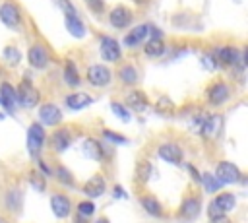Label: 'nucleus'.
Returning a JSON list of instances; mask_svg holds the SVG:
<instances>
[{
	"label": "nucleus",
	"mask_w": 248,
	"mask_h": 223,
	"mask_svg": "<svg viewBox=\"0 0 248 223\" xmlns=\"http://www.w3.org/2000/svg\"><path fill=\"white\" fill-rule=\"evenodd\" d=\"M46 142V134H45V126H41L39 122H31L27 128V153L33 159H39L43 153Z\"/></svg>",
	"instance_id": "obj_1"
},
{
	"label": "nucleus",
	"mask_w": 248,
	"mask_h": 223,
	"mask_svg": "<svg viewBox=\"0 0 248 223\" xmlns=\"http://www.w3.org/2000/svg\"><path fill=\"white\" fill-rule=\"evenodd\" d=\"M213 176L221 182V184H236L242 178V171L232 163V161H219L215 167Z\"/></svg>",
	"instance_id": "obj_2"
},
{
	"label": "nucleus",
	"mask_w": 248,
	"mask_h": 223,
	"mask_svg": "<svg viewBox=\"0 0 248 223\" xmlns=\"http://www.w3.org/2000/svg\"><path fill=\"white\" fill-rule=\"evenodd\" d=\"M16 93H17V103L25 109H33L37 107V103L41 101V93L39 89L29 81V80H23L17 87H16Z\"/></svg>",
	"instance_id": "obj_3"
},
{
	"label": "nucleus",
	"mask_w": 248,
	"mask_h": 223,
	"mask_svg": "<svg viewBox=\"0 0 248 223\" xmlns=\"http://www.w3.org/2000/svg\"><path fill=\"white\" fill-rule=\"evenodd\" d=\"M205 97H207V103H209V105L221 107V105H225V103L229 101V97H231V85H229L225 80H217V81H213V83L207 87Z\"/></svg>",
	"instance_id": "obj_4"
},
{
	"label": "nucleus",
	"mask_w": 248,
	"mask_h": 223,
	"mask_svg": "<svg viewBox=\"0 0 248 223\" xmlns=\"http://www.w3.org/2000/svg\"><path fill=\"white\" fill-rule=\"evenodd\" d=\"M0 21L10 29H19L21 25V10L16 2L4 0L0 2Z\"/></svg>",
	"instance_id": "obj_5"
},
{
	"label": "nucleus",
	"mask_w": 248,
	"mask_h": 223,
	"mask_svg": "<svg viewBox=\"0 0 248 223\" xmlns=\"http://www.w3.org/2000/svg\"><path fill=\"white\" fill-rule=\"evenodd\" d=\"M99 54L105 62H118L122 58V48H120V43L114 39V37H101V45H99Z\"/></svg>",
	"instance_id": "obj_6"
},
{
	"label": "nucleus",
	"mask_w": 248,
	"mask_h": 223,
	"mask_svg": "<svg viewBox=\"0 0 248 223\" xmlns=\"http://www.w3.org/2000/svg\"><path fill=\"white\" fill-rule=\"evenodd\" d=\"M85 76H87V81H89L91 85H95V87H105V85H108L110 80H112V72H110V68L105 66V64H91V66L87 68Z\"/></svg>",
	"instance_id": "obj_7"
},
{
	"label": "nucleus",
	"mask_w": 248,
	"mask_h": 223,
	"mask_svg": "<svg viewBox=\"0 0 248 223\" xmlns=\"http://www.w3.org/2000/svg\"><path fill=\"white\" fill-rule=\"evenodd\" d=\"M62 122V111L54 103H43L39 107V124L41 126H58Z\"/></svg>",
	"instance_id": "obj_8"
},
{
	"label": "nucleus",
	"mask_w": 248,
	"mask_h": 223,
	"mask_svg": "<svg viewBox=\"0 0 248 223\" xmlns=\"http://www.w3.org/2000/svg\"><path fill=\"white\" fill-rule=\"evenodd\" d=\"M134 19V12L128 8V6H114L110 12H108V21L114 29H126Z\"/></svg>",
	"instance_id": "obj_9"
},
{
	"label": "nucleus",
	"mask_w": 248,
	"mask_h": 223,
	"mask_svg": "<svg viewBox=\"0 0 248 223\" xmlns=\"http://www.w3.org/2000/svg\"><path fill=\"white\" fill-rule=\"evenodd\" d=\"M27 62H29V66H33V68H37V70L45 68V66L50 62V52H48V48H46L45 45H41V43H33V45L29 47V50H27Z\"/></svg>",
	"instance_id": "obj_10"
},
{
	"label": "nucleus",
	"mask_w": 248,
	"mask_h": 223,
	"mask_svg": "<svg viewBox=\"0 0 248 223\" xmlns=\"http://www.w3.org/2000/svg\"><path fill=\"white\" fill-rule=\"evenodd\" d=\"M72 142H74V134H72V128H68V126L56 128L50 136V147L56 153H64L72 145Z\"/></svg>",
	"instance_id": "obj_11"
},
{
	"label": "nucleus",
	"mask_w": 248,
	"mask_h": 223,
	"mask_svg": "<svg viewBox=\"0 0 248 223\" xmlns=\"http://www.w3.org/2000/svg\"><path fill=\"white\" fill-rule=\"evenodd\" d=\"M157 153H159V157L163 161H167L170 165H180L182 159H184V149L176 142H165V143H161L159 149H157Z\"/></svg>",
	"instance_id": "obj_12"
},
{
	"label": "nucleus",
	"mask_w": 248,
	"mask_h": 223,
	"mask_svg": "<svg viewBox=\"0 0 248 223\" xmlns=\"http://www.w3.org/2000/svg\"><path fill=\"white\" fill-rule=\"evenodd\" d=\"M221 128H223V116L221 114H209V116L203 118L198 134L202 138H205V140H215L219 136Z\"/></svg>",
	"instance_id": "obj_13"
},
{
	"label": "nucleus",
	"mask_w": 248,
	"mask_h": 223,
	"mask_svg": "<svg viewBox=\"0 0 248 223\" xmlns=\"http://www.w3.org/2000/svg\"><path fill=\"white\" fill-rule=\"evenodd\" d=\"M50 209L58 219H66L72 213V202H70V198L66 194L56 192V194L50 196Z\"/></svg>",
	"instance_id": "obj_14"
},
{
	"label": "nucleus",
	"mask_w": 248,
	"mask_h": 223,
	"mask_svg": "<svg viewBox=\"0 0 248 223\" xmlns=\"http://www.w3.org/2000/svg\"><path fill=\"white\" fill-rule=\"evenodd\" d=\"M81 151L87 159H93V161H103L105 155H107L105 145L95 138H85L83 143H81Z\"/></svg>",
	"instance_id": "obj_15"
},
{
	"label": "nucleus",
	"mask_w": 248,
	"mask_h": 223,
	"mask_svg": "<svg viewBox=\"0 0 248 223\" xmlns=\"http://www.w3.org/2000/svg\"><path fill=\"white\" fill-rule=\"evenodd\" d=\"M81 190H83V194L89 196L91 200H93V198H99V196H103L105 190H107V180H105V176H103L101 173H97V175H93L89 180H85V184H83Z\"/></svg>",
	"instance_id": "obj_16"
},
{
	"label": "nucleus",
	"mask_w": 248,
	"mask_h": 223,
	"mask_svg": "<svg viewBox=\"0 0 248 223\" xmlns=\"http://www.w3.org/2000/svg\"><path fill=\"white\" fill-rule=\"evenodd\" d=\"M147 33H149V23H140L124 35V45L130 48H136V47H140L141 41L147 39Z\"/></svg>",
	"instance_id": "obj_17"
},
{
	"label": "nucleus",
	"mask_w": 248,
	"mask_h": 223,
	"mask_svg": "<svg viewBox=\"0 0 248 223\" xmlns=\"http://www.w3.org/2000/svg\"><path fill=\"white\" fill-rule=\"evenodd\" d=\"M200 211H202L200 198H196V196H188V198H184V202L180 204L178 215H180L182 219H186V221H192V219H196V217L200 215Z\"/></svg>",
	"instance_id": "obj_18"
},
{
	"label": "nucleus",
	"mask_w": 248,
	"mask_h": 223,
	"mask_svg": "<svg viewBox=\"0 0 248 223\" xmlns=\"http://www.w3.org/2000/svg\"><path fill=\"white\" fill-rule=\"evenodd\" d=\"M0 105L8 111V112H14L16 111V105H17V93H16V87L8 81H2L0 83Z\"/></svg>",
	"instance_id": "obj_19"
},
{
	"label": "nucleus",
	"mask_w": 248,
	"mask_h": 223,
	"mask_svg": "<svg viewBox=\"0 0 248 223\" xmlns=\"http://www.w3.org/2000/svg\"><path fill=\"white\" fill-rule=\"evenodd\" d=\"M213 56H215V60H217L219 64H223V66H234V64H238V60H240L238 48H236V47H231V45H225V47L217 48Z\"/></svg>",
	"instance_id": "obj_20"
},
{
	"label": "nucleus",
	"mask_w": 248,
	"mask_h": 223,
	"mask_svg": "<svg viewBox=\"0 0 248 223\" xmlns=\"http://www.w3.org/2000/svg\"><path fill=\"white\" fill-rule=\"evenodd\" d=\"M211 204L217 207V211H219L221 215H227L229 211H232V209L236 207V196H234L232 192H221V194H217V196L211 200Z\"/></svg>",
	"instance_id": "obj_21"
},
{
	"label": "nucleus",
	"mask_w": 248,
	"mask_h": 223,
	"mask_svg": "<svg viewBox=\"0 0 248 223\" xmlns=\"http://www.w3.org/2000/svg\"><path fill=\"white\" fill-rule=\"evenodd\" d=\"M64 103H66V107H68L70 111H81V109H85V107H89V105L93 103V97H91L89 93L76 91V93L66 95Z\"/></svg>",
	"instance_id": "obj_22"
},
{
	"label": "nucleus",
	"mask_w": 248,
	"mask_h": 223,
	"mask_svg": "<svg viewBox=\"0 0 248 223\" xmlns=\"http://www.w3.org/2000/svg\"><path fill=\"white\" fill-rule=\"evenodd\" d=\"M124 101H126V107H132V109H136V111H143V109L149 107V99H147V95H145L141 89H132V91H128Z\"/></svg>",
	"instance_id": "obj_23"
},
{
	"label": "nucleus",
	"mask_w": 248,
	"mask_h": 223,
	"mask_svg": "<svg viewBox=\"0 0 248 223\" xmlns=\"http://www.w3.org/2000/svg\"><path fill=\"white\" fill-rule=\"evenodd\" d=\"M165 50H167V45H165V41H163V37L161 39H149V41H145V45H143V54L147 56V58H159V56H163L165 54Z\"/></svg>",
	"instance_id": "obj_24"
},
{
	"label": "nucleus",
	"mask_w": 248,
	"mask_h": 223,
	"mask_svg": "<svg viewBox=\"0 0 248 223\" xmlns=\"http://www.w3.org/2000/svg\"><path fill=\"white\" fill-rule=\"evenodd\" d=\"M64 19H66V31H68L72 37H76V39L85 37V25H83V21L79 19V16H78V14L66 16Z\"/></svg>",
	"instance_id": "obj_25"
},
{
	"label": "nucleus",
	"mask_w": 248,
	"mask_h": 223,
	"mask_svg": "<svg viewBox=\"0 0 248 223\" xmlns=\"http://www.w3.org/2000/svg\"><path fill=\"white\" fill-rule=\"evenodd\" d=\"M4 200H6V207L12 213H19L21 211V207H23V192L19 188H10Z\"/></svg>",
	"instance_id": "obj_26"
},
{
	"label": "nucleus",
	"mask_w": 248,
	"mask_h": 223,
	"mask_svg": "<svg viewBox=\"0 0 248 223\" xmlns=\"http://www.w3.org/2000/svg\"><path fill=\"white\" fill-rule=\"evenodd\" d=\"M62 76H64V81H66L70 87H78V85H79V81H81L79 72H78V66L74 64V60H66V62H64Z\"/></svg>",
	"instance_id": "obj_27"
},
{
	"label": "nucleus",
	"mask_w": 248,
	"mask_h": 223,
	"mask_svg": "<svg viewBox=\"0 0 248 223\" xmlns=\"http://www.w3.org/2000/svg\"><path fill=\"white\" fill-rule=\"evenodd\" d=\"M141 207L149 213V215H153V217H161L163 215V206H161V202L155 198V196H151V194H145V196H141Z\"/></svg>",
	"instance_id": "obj_28"
},
{
	"label": "nucleus",
	"mask_w": 248,
	"mask_h": 223,
	"mask_svg": "<svg viewBox=\"0 0 248 223\" xmlns=\"http://www.w3.org/2000/svg\"><path fill=\"white\" fill-rule=\"evenodd\" d=\"M118 80L124 85H136L138 83V70L134 64H124L118 68Z\"/></svg>",
	"instance_id": "obj_29"
},
{
	"label": "nucleus",
	"mask_w": 248,
	"mask_h": 223,
	"mask_svg": "<svg viewBox=\"0 0 248 223\" xmlns=\"http://www.w3.org/2000/svg\"><path fill=\"white\" fill-rule=\"evenodd\" d=\"M155 111H157L159 114H165V116L172 114V112H174V103H172V99L167 97V95H161V97L157 99V103H155Z\"/></svg>",
	"instance_id": "obj_30"
},
{
	"label": "nucleus",
	"mask_w": 248,
	"mask_h": 223,
	"mask_svg": "<svg viewBox=\"0 0 248 223\" xmlns=\"http://www.w3.org/2000/svg\"><path fill=\"white\" fill-rule=\"evenodd\" d=\"M200 184L205 188V192H211V194L217 192V190L223 186L211 173H203V175H200Z\"/></svg>",
	"instance_id": "obj_31"
},
{
	"label": "nucleus",
	"mask_w": 248,
	"mask_h": 223,
	"mask_svg": "<svg viewBox=\"0 0 248 223\" xmlns=\"http://www.w3.org/2000/svg\"><path fill=\"white\" fill-rule=\"evenodd\" d=\"M151 173H153V167L149 161H141L138 163V171H136V178L140 184H145L149 178H151Z\"/></svg>",
	"instance_id": "obj_32"
},
{
	"label": "nucleus",
	"mask_w": 248,
	"mask_h": 223,
	"mask_svg": "<svg viewBox=\"0 0 248 223\" xmlns=\"http://www.w3.org/2000/svg\"><path fill=\"white\" fill-rule=\"evenodd\" d=\"M110 109H112V112H114L122 122H130L132 112H130V109H128L124 103H120V101H112V103H110Z\"/></svg>",
	"instance_id": "obj_33"
},
{
	"label": "nucleus",
	"mask_w": 248,
	"mask_h": 223,
	"mask_svg": "<svg viewBox=\"0 0 248 223\" xmlns=\"http://www.w3.org/2000/svg\"><path fill=\"white\" fill-rule=\"evenodd\" d=\"M2 56H4V60H6L10 66H16V64H19V60H21V52H19L16 47H12V45L2 50Z\"/></svg>",
	"instance_id": "obj_34"
},
{
	"label": "nucleus",
	"mask_w": 248,
	"mask_h": 223,
	"mask_svg": "<svg viewBox=\"0 0 248 223\" xmlns=\"http://www.w3.org/2000/svg\"><path fill=\"white\" fill-rule=\"evenodd\" d=\"M95 204H93V200H81L79 204H78V215L79 217H85V219H89L93 213H95Z\"/></svg>",
	"instance_id": "obj_35"
},
{
	"label": "nucleus",
	"mask_w": 248,
	"mask_h": 223,
	"mask_svg": "<svg viewBox=\"0 0 248 223\" xmlns=\"http://www.w3.org/2000/svg\"><path fill=\"white\" fill-rule=\"evenodd\" d=\"M103 138L107 140V142H112V143H118V145H126L128 143V138L124 136V134H118V132H114V130H103Z\"/></svg>",
	"instance_id": "obj_36"
},
{
	"label": "nucleus",
	"mask_w": 248,
	"mask_h": 223,
	"mask_svg": "<svg viewBox=\"0 0 248 223\" xmlns=\"http://www.w3.org/2000/svg\"><path fill=\"white\" fill-rule=\"evenodd\" d=\"M56 176L60 178V182H64V184H68V186H72V184H74V182H72V180H74V176H72V175H70V171H68L66 167H62V165L56 169Z\"/></svg>",
	"instance_id": "obj_37"
},
{
	"label": "nucleus",
	"mask_w": 248,
	"mask_h": 223,
	"mask_svg": "<svg viewBox=\"0 0 248 223\" xmlns=\"http://www.w3.org/2000/svg\"><path fill=\"white\" fill-rule=\"evenodd\" d=\"M200 60H202V64H203V66H205L209 72H213V70L217 68V64H219V62L215 60V56H213V54H209V52L202 54V58H200Z\"/></svg>",
	"instance_id": "obj_38"
},
{
	"label": "nucleus",
	"mask_w": 248,
	"mask_h": 223,
	"mask_svg": "<svg viewBox=\"0 0 248 223\" xmlns=\"http://www.w3.org/2000/svg\"><path fill=\"white\" fill-rule=\"evenodd\" d=\"M85 4H87V8H89L91 12H95L97 16L105 12V0H85Z\"/></svg>",
	"instance_id": "obj_39"
},
{
	"label": "nucleus",
	"mask_w": 248,
	"mask_h": 223,
	"mask_svg": "<svg viewBox=\"0 0 248 223\" xmlns=\"http://www.w3.org/2000/svg\"><path fill=\"white\" fill-rule=\"evenodd\" d=\"M29 182H31L39 192H43V190L46 188V180H43L41 175H31V176H29Z\"/></svg>",
	"instance_id": "obj_40"
},
{
	"label": "nucleus",
	"mask_w": 248,
	"mask_h": 223,
	"mask_svg": "<svg viewBox=\"0 0 248 223\" xmlns=\"http://www.w3.org/2000/svg\"><path fill=\"white\" fill-rule=\"evenodd\" d=\"M39 169H41V173H43V176L46 175H52V171H50V167H48V163H45V161H39Z\"/></svg>",
	"instance_id": "obj_41"
},
{
	"label": "nucleus",
	"mask_w": 248,
	"mask_h": 223,
	"mask_svg": "<svg viewBox=\"0 0 248 223\" xmlns=\"http://www.w3.org/2000/svg\"><path fill=\"white\" fill-rule=\"evenodd\" d=\"M112 194H114V198H126V190L122 186H118V184L112 188Z\"/></svg>",
	"instance_id": "obj_42"
},
{
	"label": "nucleus",
	"mask_w": 248,
	"mask_h": 223,
	"mask_svg": "<svg viewBox=\"0 0 248 223\" xmlns=\"http://www.w3.org/2000/svg\"><path fill=\"white\" fill-rule=\"evenodd\" d=\"M209 223H232L227 215H221V217H215V219H209Z\"/></svg>",
	"instance_id": "obj_43"
},
{
	"label": "nucleus",
	"mask_w": 248,
	"mask_h": 223,
	"mask_svg": "<svg viewBox=\"0 0 248 223\" xmlns=\"http://www.w3.org/2000/svg\"><path fill=\"white\" fill-rule=\"evenodd\" d=\"M74 223H87V219H85V217H79V215H76Z\"/></svg>",
	"instance_id": "obj_44"
},
{
	"label": "nucleus",
	"mask_w": 248,
	"mask_h": 223,
	"mask_svg": "<svg viewBox=\"0 0 248 223\" xmlns=\"http://www.w3.org/2000/svg\"><path fill=\"white\" fill-rule=\"evenodd\" d=\"M95 223H110V221H108V217H99Z\"/></svg>",
	"instance_id": "obj_45"
},
{
	"label": "nucleus",
	"mask_w": 248,
	"mask_h": 223,
	"mask_svg": "<svg viewBox=\"0 0 248 223\" xmlns=\"http://www.w3.org/2000/svg\"><path fill=\"white\" fill-rule=\"evenodd\" d=\"M134 2H136V4H140V6H143V4H147L149 0H134Z\"/></svg>",
	"instance_id": "obj_46"
},
{
	"label": "nucleus",
	"mask_w": 248,
	"mask_h": 223,
	"mask_svg": "<svg viewBox=\"0 0 248 223\" xmlns=\"http://www.w3.org/2000/svg\"><path fill=\"white\" fill-rule=\"evenodd\" d=\"M2 118H4V114H2V112H0V120H2Z\"/></svg>",
	"instance_id": "obj_47"
},
{
	"label": "nucleus",
	"mask_w": 248,
	"mask_h": 223,
	"mask_svg": "<svg viewBox=\"0 0 248 223\" xmlns=\"http://www.w3.org/2000/svg\"><path fill=\"white\" fill-rule=\"evenodd\" d=\"M0 223H6V221H4V219H2V217H0Z\"/></svg>",
	"instance_id": "obj_48"
}]
</instances>
